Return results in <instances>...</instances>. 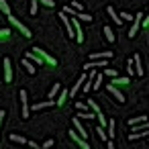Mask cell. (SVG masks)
<instances>
[{
	"instance_id": "obj_1",
	"label": "cell",
	"mask_w": 149,
	"mask_h": 149,
	"mask_svg": "<svg viewBox=\"0 0 149 149\" xmlns=\"http://www.w3.org/2000/svg\"><path fill=\"white\" fill-rule=\"evenodd\" d=\"M59 19H61V23H63V25H65V29H68V37H70V39H74V37H76V31H74V25H72V21L68 19V15H65V13H61V15H59Z\"/></svg>"
},
{
	"instance_id": "obj_2",
	"label": "cell",
	"mask_w": 149,
	"mask_h": 149,
	"mask_svg": "<svg viewBox=\"0 0 149 149\" xmlns=\"http://www.w3.org/2000/svg\"><path fill=\"white\" fill-rule=\"evenodd\" d=\"M72 125H74V129L78 131V135H80V137L88 139V133H86V129L82 127V123H80V118H78V116H74V118H72Z\"/></svg>"
},
{
	"instance_id": "obj_3",
	"label": "cell",
	"mask_w": 149,
	"mask_h": 149,
	"mask_svg": "<svg viewBox=\"0 0 149 149\" xmlns=\"http://www.w3.org/2000/svg\"><path fill=\"white\" fill-rule=\"evenodd\" d=\"M21 65H23V68H25V70H27V72H29L31 76H35V74H37V68H35V63H33L31 59L23 57V59H21Z\"/></svg>"
},
{
	"instance_id": "obj_4",
	"label": "cell",
	"mask_w": 149,
	"mask_h": 149,
	"mask_svg": "<svg viewBox=\"0 0 149 149\" xmlns=\"http://www.w3.org/2000/svg\"><path fill=\"white\" fill-rule=\"evenodd\" d=\"M21 102H23V118H29L31 108H29V102H27V92H25V90H21Z\"/></svg>"
},
{
	"instance_id": "obj_5",
	"label": "cell",
	"mask_w": 149,
	"mask_h": 149,
	"mask_svg": "<svg viewBox=\"0 0 149 149\" xmlns=\"http://www.w3.org/2000/svg\"><path fill=\"white\" fill-rule=\"evenodd\" d=\"M8 19H10V23H13V25H17V27L21 29V33H23L25 37H31V31H29V29H27V27H25L23 23H19V19H15L13 15H8Z\"/></svg>"
},
{
	"instance_id": "obj_6",
	"label": "cell",
	"mask_w": 149,
	"mask_h": 149,
	"mask_svg": "<svg viewBox=\"0 0 149 149\" xmlns=\"http://www.w3.org/2000/svg\"><path fill=\"white\" fill-rule=\"evenodd\" d=\"M141 19H143V15H141V13H139V15L133 19V27H131V31H129V37H131V39L137 35V29H139V23H141Z\"/></svg>"
},
{
	"instance_id": "obj_7",
	"label": "cell",
	"mask_w": 149,
	"mask_h": 149,
	"mask_svg": "<svg viewBox=\"0 0 149 149\" xmlns=\"http://www.w3.org/2000/svg\"><path fill=\"white\" fill-rule=\"evenodd\" d=\"M106 90H108V92H110V94H112V96H114V98H116V100H118L120 104L125 102V96H123V94H120V92H118V90H116V88H114L112 84H108V86H106Z\"/></svg>"
},
{
	"instance_id": "obj_8",
	"label": "cell",
	"mask_w": 149,
	"mask_h": 149,
	"mask_svg": "<svg viewBox=\"0 0 149 149\" xmlns=\"http://www.w3.org/2000/svg\"><path fill=\"white\" fill-rule=\"evenodd\" d=\"M110 57H112V51H98L90 55V59H110Z\"/></svg>"
},
{
	"instance_id": "obj_9",
	"label": "cell",
	"mask_w": 149,
	"mask_h": 149,
	"mask_svg": "<svg viewBox=\"0 0 149 149\" xmlns=\"http://www.w3.org/2000/svg\"><path fill=\"white\" fill-rule=\"evenodd\" d=\"M4 80H6V84L13 80V72H10V59H8V57L4 59Z\"/></svg>"
},
{
	"instance_id": "obj_10",
	"label": "cell",
	"mask_w": 149,
	"mask_h": 149,
	"mask_svg": "<svg viewBox=\"0 0 149 149\" xmlns=\"http://www.w3.org/2000/svg\"><path fill=\"white\" fill-rule=\"evenodd\" d=\"M106 13L110 15V19L114 21V25H123V19H120V17L114 13V8H112V6H108V8H106Z\"/></svg>"
},
{
	"instance_id": "obj_11",
	"label": "cell",
	"mask_w": 149,
	"mask_h": 149,
	"mask_svg": "<svg viewBox=\"0 0 149 149\" xmlns=\"http://www.w3.org/2000/svg\"><path fill=\"white\" fill-rule=\"evenodd\" d=\"M72 19H80V21H86V23H92V17H90V15H86V13H82V10H76V15H74Z\"/></svg>"
},
{
	"instance_id": "obj_12",
	"label": "cell",
	"mask_w": 149,
	"mask_h": 149,
	"mask_svg": "<svg viewBox=\"0 0 149 149\" xmlns=\"http://www.w3.org/2000/svg\"><path fill=\"white\" fill-rule=\"evenodd\" d=\"M133 65H137V68H135L137 76H143V68H141V57H139V55H135V57H133Z\"/></svg>"
},
{
	"instance_id": "obj_13",
	"label": "cell",
	"mask_w": 149,
	"mask_h": 149,
	"mask_svg": "<svg viewBox=\"0 0 149 149\" xmlns=\"http://www.w3.org/2000/svg\"><path fill=\"white\" fill-rule=\"evenodd\" d=\"M84 82H86V76H82V78H80V80H78V82H76L74 86H72V92H70V96H76V92L80 90V86H82Z\"/></svg>"
},
{
	"instance_id": "obj_14",
	"label": "cell",
	"mask_w": 149,
	"mask_h": 149,
	"mask_svg": "<svg viewBox=\"0 0 149 149\" xmlns=\"http://www.w3.org/2000/svg\"><path fill=\"white\" fill-rule=\"evenodd\" d=\"M49 106H53V100H45V102H37V104L33 106V110H43V108H49Z\"/></svg>"
},
{
	"instance_id": "obj_15",
	"label": "cell",
	"mask_w": 149,
	"mask_h": 149,
	"mask_svg": "<svg viewBox=\"0 0 149 149\" xmlns=\"http://www.w3.org/2000/svg\"><path fill=\"white\" fill-rule=\"evenodd\" d=\"M104 37H106V41H108V43H112V41H114V35H112V29H110L108 25H104Z\"/></svg>"
},
{
	"instance_id": "obj_16",
	"label": "cell",
	"mask_w": 149,
	"mask_h": 149,
	"mask_svg": "<svg viewBox=\"0 0 149 149\" xmlns=\"http://www.w3.org/2000/svg\"><path fill=\"white\" fill-rule=\"evenodd\" d=\"M96 133H98V137H100V139H102V141L106 143V139H108V135L104 133V127H102V125H98V127H96Z\"/></svg>"
},
{
	"instance_id": "obj_17",
	"label": "cell",
	"mask_w": 149,
	"mask_h": 149,
	"mask_svg": "<svg viewBox=\"0 0 149 149\" xmlns=\"http://www.w3.org/2000/svg\"><path fill=\"white\" fill-rule=\"evenodd\" d=\"M0 10H2V13H6V15H10V6H8V2H6V0H0Z\"/></svg>"
},
{
	"instance_id": "obj_18",
	"label": "cell",
	"mask_w": 149,
	"mask_h": 149,
	"mask_svg": "<svg viewBox=\"0 0 149 149\" xmlns=\"http://www.w3.org/2000/svg\"><path fill=\"white\" fill-rule=\"evenodd\" d=\"M27 59H31V61H35L37 65H41V63H43V59H41L39 55H33V53H29V55H27Z\"/></svg>"
},
{
	"instance_id": "obj_19",
	"label": "cell",
	"mask_w": 149,
	"mask_h": 149,
	"mask_svg": "<svg viewBox=\"0 0 149 149\" xmlns=\"http://www.w3.org/2000/svg\"><path fill=\"white\" fill-rule=\"evenodd\" d=\"M141 120H147V116H135V118H131V120H129V125H131V127H135V125H139Z\"/></svg>"
},
{
	"instance_id": "obj_20",
	"label": "cell",
	"mask_w": 149,
	"mask_h": 149,
	"mask_svg": "<svg viewBox=\"0 0 149 149\" xmlns=\"http://www.w3.org/2000/svg\"><path fill=\"white\" fill-rule=\"evenodd\" d=\"M106 127H108V133H106V135H108V139H110V137H114V120H108V125H106Z\"/></svg>"
},
{
	"instance_id": "obj_21",
	"label": "cell",
	"mask_w": 149,
	"mask_h": 149,
	"mask_svg": "<svg viewBox=\"0 0 149 149\" xmlns=\"http://www.w3.org/2000/svg\"><path fill=\"white\" fill-rule=\"evenodd\" d=\"M10 141H15V143H23V145L27 143V139L21 137V135H10Z\"/></svg>"
},
{
	"instance_id": "obj_22",
	"label": "cell",
	"mask_w": 149,
	"mask_h": 149,
	"mask_svg": "<svg viewBox=\"0 0 149 149\" xmlns=\"http://www.w3.org/2000/svg\"><path fill=\"white\" fill-rule=\"evenodd\" d=\"M88 106H90V110H94V112H96V114H98V112H100V108H98V104H96V102H94V100H90V98H88Z\"/></svg>"
},
{
	"instance_id": "obj_23",
	"label": "cell",
	"mask_w": 149,
	"mask_h": 149,
	"mask_svg": "<svg viewBox=\"0 0 149 149\" xmlns=\"http://www.w3.org/2000/svg\"><path fill=\"white\" fill-rule=\"evenodd\" d=\"M59 90H61V86H59V84H55V86H53V88L49 90V98H53V96H55V94H57Z\"/></svg>"
},
{
	"instance_id": "obj_24",
	"label": "cell",
	"mask_w": 149,
	"mask_h": 149,
	"mask_svg": "<svg viewBox=\"0 0 149 149\" xmlns=\"http://www.w3.org/2000/svg\"><path fill=\"white\" fill-rule=\"evenodd\" d=\"M68 96H70V92H65V90H63V92H59V100H57V104H63Z\"/></svg>"
},
{
	"instance_id": "obj_25",
	"label": "cell",
	"mask_w": 149,
	"mask_h": 149,
	"mask_svg": "<svg viewBox=\"0 0 149 149\" xmlns=\"http://www.w3.org/2000/svg\"><path fill=\"white\" fill-rule=\"evenodd\" d=\"M104 74H106V76H110V78H116V72H114L112 68H108V65L104 68Z\"/></svg>"
},
{
	"instance_id": "obj_26",
	"label": "cell",
	"mask_w": 149,
	"mask_h": 149,
	"mask_svg": "<svg viewBox=\"0 0 149 149\" xmlns=\"http://www.w3.org/2000/svg\"><path fill=\"white\" fill-rule=\"evenodd\" d=\"M100 84H102V76H96L92 82V88H100Z\"/></svg>"
},
{
	"instance_id": "obj_27",
	"label": "cell",
	"mask_w": 149,
	"mask_h": 149,
	"mask_svg": "<svg viewBox=\"0 0 149 149\" xmlns=\"http://www.w3.org/2000/svg\"><path fill=\"white\" fill-rule=\"evenodd\" d=\"M112 84H129V78H114Z\"/></svg>"
},
{
	"instance_id": "obj_28",
	"label": "cell",
	"mask_w": 149,
	"mask_h": 149,
	"mask_svg": "<svg viewBox=\"0 0 149 149\" xmlns=\"http://www.w3.org/2000/svg\"><path fill=\"white\" fill-rule=\"evenodd\" d=\"M96 116H98V120H100V125H102V127H106V125H108V120L104 118V114H102V112H98Z\"/></svg>"
},
{
	"instance_id": "obj_29",
	"label": "cell",
	"mask_w": 149,
	"mask_h": 149,
	"mask_svg": "<svg viewBox=\"0 0 149 149\" xmlns=\"http://www.w3.org/2000/svg\"><path fill=\"white\" fill-rule=\"evenodd\" d=\"M72 8H76V10H82V2H78V0H72Z\"/></svg>"
},
{
	"instance_id": "obj_30",
	"label": "cell",
	"mask_w": 149,
	"mask_h": 149,
	"mask_svg": "<svg viewBox=\"0 0 149 149\" xmlns=\"http://www.w3.org/2000/svg\"><path fill=\"white\" fill-rule=\"evenodd\" d=\"M37 2H41V4H45V6H55L53 0H37Z\"/></svg>"
},
{
	"instance_id": "obj_31",
	"label": "cell",
	"mask_w": 149,
	"mask_h": 149,
	"mask_svg": "<svg viewBox=\"0 0 149 149\" xmlns=\"http://www.w3.org/2000/svg\"><path fill=\"white\" fill-rule=\"evenodd\" d=\"M120 19H123V21H133L135 17H131L129 13H120Z\"/></svg>"
},
{
	"instance_id": "obj_32",
	"label": "cell",
	"mask_w": 149,
	"mask_h": 149,
	"mask_svg": "<svg viewBox=\"0 0 149 149\" xmlns=\"http://www.w3.org/2000/svg\"><path fill=\"white\" fill-rule=\"evenodd\" d=\"M10 35V29H0V37H8Z\"/></svg>"
},
{
	"instance_id": "obj_33",
	"label": "cell",
	"mask_w": 149,
	"mask_h": 149,
	"mask_svg": "<svg viewBox=\"0 0 149 149\" xmlns=\"http://www.w3.org/2000/svg\"><path fill=\"white\" fill-rule=\"evenodd\" d=\"M29 10H31V15L37 13V0H35V2H31V8H29Z\"/></svg>"
},
{
	"instance_id": "obj_34",
	"label": "cell",
	"mask_w": 149,
	"mask_h": 149,
	"mask_svg": "<svg viewBox=\"0 0 149 149\" xmlns=\"http://www.w3.org/2000/svg\"><path fill=\"white\" fill-rule=\"evenodd\" d=\"M127 70H129V74H131V76L135 74V68H133V61H129V63H127Z\"/></svg>"
},
{
	"instance_id": "obj_35",
	"label": "cell",
	"mask_w": 149,
	"mask_h": 149,
	"mask_svg": "<svg viewBox=\"0 0 149 149\" xmlns=\"http://www.w3.org/2000/svg\"><path fill=\"white\" fill-rule=\"evenodd\" d=\"M76 108H78V110H88V106H86V104H82V102H78V104H76Z\"/></svg>"
},
{
	"instance_id": "obj_36",
	"label": "cell",
	"mask_w": 149,
	"mask_h": 149,
	"mask_svg": "<svg viewBox=\"0 0 149 149\" xmlns=\"http://www.w3.org/2000/svg\"><path fill=\"white\" fill-rule=\"evenodd\" d=\"M51 145H53V141H51V139H47V141L43 143V149H45V147H51Z\"/></svg>"
},
{
	"instance_id": "obj_37",
	"label": "cell",
	"mask_w": 149,
	"mask_h": 149,
	"mask_svg": "<svg viewBox=\"0 0 149 149\" xmlns=\"http://www.w3.org/2000/svg\"><path fill=\"white\" fill-rule=\"evenodd\" d=\"M106 147H108V149H112V147H114V143H112L110 139H106Z\"/></svg>"
},
{
	"instance_id": "obj_38",
	"label": "cell",
	"mask_w": 149,
	"mask_h": 149,
	"mask_svg": "<svg viewBox=\"0 0 149 149\" xmlns=\"http://www.w3.org/2000/svg\"><path fill=\"white\" fill-rule=\"evenodd\" d=\"M4 116H6V112H4V110H0V123H2V118H4Z\"/></svg>"
}]
</instances>
